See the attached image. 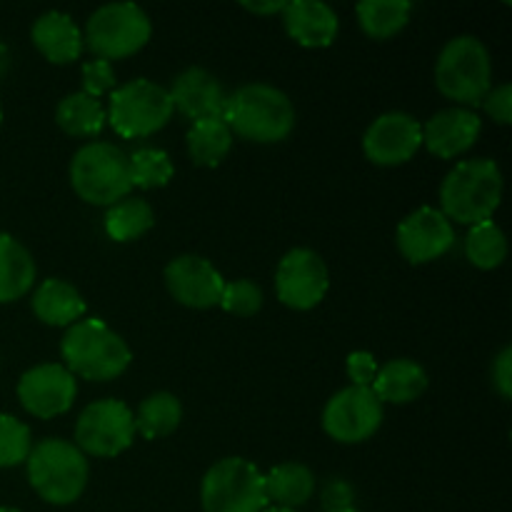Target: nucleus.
<instances>
[{
    "instance_id": "obj_1",
    "label": "nucleus",
    "mask_w": 512,
    "mask_h": 512,
    "mask_svg": "<svg viewBox=\"0 0 512 512\" xmlns=\"http://www.w3.org/2000/svg\"><path fill=\"white\" fill-rule=\"evenodd\" d=\"M223 120L230 133L253 143H280L295 125L293 100L280 88L250 83L228 95Z\"/></svg>"
},
{
    "instance_id": "obj_2",
    "label": "nucleus",
    "mask_w": 512,
    "mask_h": 512,
    "mask_svg": "<svg viewBox=\"0 0 512 512\" xmlns=\"http://www.w3.org/2000/svg\"><path fill=\"white\" fill-rule=\"evenodd\" d=\"M503 198V173L488 158L463 160L445 175L440 185V213L463 225L490 220Z\"/></svg>"
},
{
    "instance_id": "obj_3",
    "label": "nucleus",
    "mask_w": 512,
    "mask_h": 512,
    "mask_svg": "<svg viewBox=\"0 0 512 512\" xmlns=\"http://www.w3.org/2000/svg\"><path fill=\"white\" fill-rule=\"evenodd\" d=\"M65 368L85 380H113L128 370L133 353L118 333L103 320H78L60 343Z\"/></svg>"
},
{
    "instance_id": "obj_4",
    "label": "nucleus",
    "mask_w": 512,
    "mask_h": 512,
    "mask_svg": "<svg viewBox=\"0 0 512 512\" xmlns=\"http://www.w3.org/2000/svg\"><path fill=\"white\" fill-rule=\"evenodd\" d=\"M25 463L30 485L50 505L75 503L88 485V460L68 440H40L30 448Z\"/></svg>"
},
{
    "instance_id": "obj_5",
    "label": "nucleus",
    "mask_w": 512,
    "mask_h": 512,
    "mask_svg": "<svg viewBox=\"0 0 512 512\" xmlns=\"http://www.w3.org/2000/svg\"><path fill=\"white\" fill-rule=\"evenodd\" d=\"M435 83L440 93L463 105L483 103L493 88L490 53L475 35L448 40L435 63Z\"/></svg>"
},
{
    "instance_id": "obj_6",
    "label": "nucleus",
    "mask_w": 512,
    "mask_h": 512,
    "mask_svg": "<svg viewBox=\"0 0 512 512\" xmlns=\"http://www.w3.org/2000/svg\"><path fill=\"white\" fill-rule=\"evenodd\" d=\"M70 183L85 203L115 205L133 188L128 155L110 143L83 145L70 160Z\"/></svg>"
},
{
    "instance_id": "obj_7",
    "label": "nucleus",
    "mask_w": 512,
    "mask_h": 512,
    "mask_svg": "<svg viewBox=\"0 0 512 512\" xmlns=\"http://www.w3.org/2000/svg\"><path fill=\"white\" fill-rule=\"evenodd\" d=\"M205 512H263L268 508L265 475L245 458L218 460L200 485Z\"/></svg>"
},
{
    "instance_id": "obj_8",
    "label": "nucleus",
    "mask_w": 512,
    "mask_h": 512,
    "mask_svg": "<svg viewBox=\"0 0 512 512\" xmlns=\"http://www.w3.org/2000/svg\"><path fill=\"white\" fill-rule=\"evenodd\" d=\"M150 18L135 3H108L95 10L85 23L83 48L100 60L133 55L150 40Z\"/></svg>"
},
{
    "instance_id": "obj_9",
    "label": "nucleus",
    "mask_w": 512,
    "mask_h": 512,
    "mask_svg": "<svg viewBox=\"0 0 512 512\" xmlns=\"http://www.w3.org/2000/svg\"><path fill=\"white\" fill-rule=\"evenodd\" d=\"M173 110L168 88L148 78H138L110 93L108 120L123 138H145L165 128L173 118Z\"/></svg>"
},
{
    "instance_id": "obj_10",
    "label": "nucleus",
    "mask_w": 512,
    "mask_h": 512,
    "mask_svg": "<svg viewBox=\"0 0 512 512\" xmlns=\"http://www.w3.org/2000/svg\"><path fill=\"white\" fill-rule=\"evenodd\" d=\"M133 438V410L113 398L88 405L75 423V448L95 458H115L133 445Z\"/></svg>"
},
{
    "instance_id": "obj_11",
    "label": "nucleus",
    "mask_w": 512,
    "mask_h": 512,
    "mask_svg": "<svg viewBox=\"0 0 512 512\" xmlns=\"http://www.w3.org/2000/svg\"><path fill=\"white\" fill-rule=\"evenodd\" d=\"M380 423H383V403L373 393V388L350 385L333 395L323 410L325 433L338 443H363L373 438Z\"/></svg>"
},
{
    "instance_id": "obj_12",
    "label": "nucleus",
    "mask_w": 512,
    "mask_h": 512,
    "mask_svg": "<svg viewBox=\"0 0 512 512\" xmlns=\"http://www.w3.org/2000/svg\"><path fill=\"white\" fill-rule=\"evenodd\" d=\"M328 268L323 258L308 248H293L283 255L275 273V293L293 310H310L328 293Z\"/></svg>"
},
{
    "instance_id": "obj_13",
    "label": "nucleus",
    "mask_w": 512,
    "mask_h": 512,
    "mask_svg": "<svg viewBox=\"0 0 512 512\" xmlns=\"http://www.w3.org/2000/svg\"><path fill=\"white\" fill-rule=\"evenodd\" d=\"M75 393H78L75 375L58 363L35 365L18 383V398L23 408L43 420L68 413Z\"/></svg>"
},
{
    "instance_id": "obj_14",
    "label": "nucleus",
    "mask_w": 512,
    "mask_h": 512,
    "mask_svg": "<svg viewBox=\"0 0 512 512\" xmlns=\"http://www.w3.org/2000/svg\"><path fill=\"white\" fill-rule=\"evenodd\" d=\"M423 145V125L408 113L380 115L363 135V150L375 165H400L413 158Z\"/></svg>"
},
{
    "instance_id": "obj_15",
    "label": "nucleus",
    "mask_w": 512,
    "mask_h": 512,
    "mask_svg": "<svg viewBox=\"0 0 512 512\" xmlns=\"http://www.w3.org/2000/svg\"><path fill=\"white\" fill-rule=\"evenodd\" d=\"M165 285L180 305L205 310L220 305L225 280L200 255H180L165 268Z\"/></svg>"
},
{
    "instance_id": "obj_16",
    "label": "nucleus",
    "mask_w": 512,
    "mask_h": 512,
    "mask_svg": "<svg viewBox=\"0 0 512 512\" xmlns=\"http://www.w3.org/2000/svg\"><path fill=\"white\" fill-rule=\"evenodd\" d=\"M453 223L435 208H418L400 223L398 248L410 263H430L453 248Z\"/></svg>"
},
{
    "instance_id": "obj_17",
    "label": "nucleus",
    "mask_w": 512,
    "mask_h": 512,
    "mask_svg": "<svg viewBox=\"0 0 512 512\" xmlns=\"http://www.w3.org/2000/svg\"><path fill=\"white\" fill-rule=\"evenodd\" d=\"M173 98V108H178L185 118L205 120L223 118L225 95L223 85L213 73L203 68H188L173 80V88L168 90Z\"/></svg>"
},
{
    "instance_id": "obj_18",
    "label": "nucleus",
    "mask_w": 512,
    "mask_h": 512,
    "mask_svg": "<svg viewBox=\"0 0 512 512\" xmlns=\"http://www.w3.org/2000/svg\"><path fill=\"white\" fill-rule=\"evenodd\" d=\"M480 130H483V123L473 110L448 108L435 113L423 125V143L438 158H455L473 148Z\"/></svg>"
},
{
    "instance_id": "obj_19",
    "label": "nucleus",
    "mask_w": 512,
    "mask_h": 512,
    "mask_svg": "<svg viewBox=\"0 0 512 512\" xmlns=\"http://www.w3.org/2000/svg\"><path fill=\"white\" fill-rule=\"evenodd\" d=\"M285 30L305 48H325L338 35V15L323 0H293L283 8Z\"/></svg>"
},
{
    "instance_id": "obj_20",
    "label": "nucleus",
    "mask_w": 512,
    "mask_h": 512,
    "mask_svg": "<svg viewBox=\"0 0 512 512\" xmlns=\"http://www.w3.org/2000/svg\"><path fill=\"white\" fill-rule=\"evenodd\" d=\"M33 43L50 63H73L83 53V33L73 18L60 10H48L33 23Z\"/></svg>"
},
{
    "instance_id": "obj_21",
    "label": "nucleus",
    "mask_w": 512,
    "mask_h": 512,
    "mask_svg": "<svg viewBox=\"0 0 512 512\" xmlns=\"http://www.w3.org/2000/svg\"><path fill=\"white\" fill-rule=\"evenodd\" d=\"M33 313L45 325H55V328L68 325L70 328V325L83 318L85 300L70 283L50 278L43 280L33 293Z\"/></svg>"
},
{
    "instance_id": "obj_22",
    "label": "nucleus",
    "mask_w": 512,
    "mask_h": 512,
    "mask_svg": "<svg viewBox=\"0 0 512 512\" xmlns=\"http://www.w3.org/2000/svg\"><path fill=\"white\" fill-rule=\"evenodd\" d=\"M428 390V375L418 363L408 358L390 360L378 370L373 383V393L380 403H413Z\"/></svg>"
},
{
    "instance_id": "obj_23",
    "label": "nucleus",
    "mask_w": 512,
    "mask_h": 512,
    "mask_svg": "<svg viewBox=\"0 0 512 512\" xmlns=\"http://www.w3.org/2000/svg\"><path fill=\"white\" fill-rule=\"evenodd\" d=\"M35 280V260L23 245L0 233V303L23 298Z\"/></svg>"
},
{
    "instance_id": "obj_24",
    "label": "nucleus",
    "mask_w": 512,
    "mask_h": 512,
    "mask_svg": "<svg viewBox=\"0 0 512 512\" xmlns=\"http://www.w3.org/2000/svg\"><path fill=\"white\" fill-rule=\"evenodd\" d=\"M315 475L303 463H285L265 475V493L268 503L273 500L275 508H300L313 498Z\"/></svg>"
},
{
    "instance_id": "obj_25",
    "label": "nucleus",
    "mask_w": 512,
    "mask_h": 512,
    "mask_svg": "<svg viewBox=\"0 0 512 512\" xmlns=\"http://www.w3.org/2000/svg\"><path fill=\"white\" fill-rule=\"evenodd\" d=\"M233 148V133L223 118L195 120L188 130V153L195 165L215 168Z\"/></svg>"
},
{
    "instance_id": "obj_26",
    "label": "nucleus",
    "mask_w": 512,
    "mask_h": 512,
    "mask_svg": "<svg viewBox=\"0 0 512 512\" xmlns=\"http://www.w3.org/2000/svg\"><path fill=\"white\" fill-rule=\"evenodd\" d=\"M183 420V405L173 393H155L140 403L135 415V433L145 435L148 440L165 438L173 433Z\"/></svg>"
},
{
    "instance_id": "obj_27",
    "label": "nucleus",
    "mask_w": 512,
    "mask_h": 512,
    "mask_svg": "<svg viewBox=\"0 0 512 512\" xmlns=\"http://www.w3.org/2000/svg\"><path fill=\"white\" fill-rule=\"evenodd\" d=\"M55 120L60 128L68 135H78V138H88V135H98L105 125V110L95 98L85 93H70L65 95L55 110Z\"/></svg>"
},
{
    "instance_id": "obj_28",
    "label": "nucleus",
    "mask_w": 512,
    "mask_h": 512,
    "mask_svg": "<svg viewBox=\"0 0 512 512\" xmlns=\"http://www.w3.org/2000/svg\"><path fill=\"white\" fill-rule=\"evenodd\" d=\"M153 223L155 215L148 200L123 198L115 205H110L108 215H105V233L113 240H118V243H128V240H135L148 233Z\"/></svg>"
},
{
    "instance_id": "obj_29",
    "label": "nucleus",
    "mask_w": 512,
    "mask_h": 512,
    "mask_svg": "<svg viewBox=\"0 0 512 512\" xmlns=\"http://www.w3.org/2000/svg\"><path fill=\"white\" fill-rule=\"evenodd\" d=\"M355 10H358V20L365 33L370 38L385 40L405 28L413 3L408 0H363Z\"/></svg>"
},
{
    "instance_id": "obj_30",
    "label": "nucleus",
    "mask_w": 512,
    "mask_h": 512,
    "mask_svg": "<svg viewBox=\"0 0 512 512\" xmlns=\"http://www.w3.org/2000/svg\"><path fill=\"white\" fill-rule=\"evenodd\" d=\"M465 253L473 265L483 270L498 268L508 255V240L505 233L493 223V220H483V223L473 225L465 238Z\"/></svg>"
},
{
    "instance_id": "obj_31",
    "label": "nucleus",
    "mask_w": 512,
    "mask_h": 512,
    "mask_svg": "<svg viewBox=\"0 0 512 512\" xmlns=\"http://www.w3.org/2000/svg\"><path fill=\"white\" fill-rule=\"evenodd\" d=\"M130 160V180L138 188H163L168 185V180L173 178V163H170L168 153L158 148H140L133 155H128Z\"/></svg>"
},
{
    "instance_id": "obj_32",
    "label": "nucleus",
    "mask_w": 512,
    "mask_h": 512,
    "mask_svg": "<svg viewBox=\"0 0 512 512\" xmlns=\"http://www.w3.org/2000/svg\"><path fill=\"white\" fill-rule=\"evenodd\" d=\"M33 440L28 425L15 420L13 415H0V468H13L28 460Z\"/></svg>"
},
{
    "instance_id": "obj_33",
    "label": "nucleus",
    "mask_w": 512,
    "mask_h": 512,
    "mask_svg": "<svg viewBox=\"0 0 512 512\" xmlns=\"http://www.w3.org/2000/svg\"><path fill=\"white\" fill-rule=\"evenodd\" d=\"M220 308L233 315H255L263 308V290L253 280H233V283H225Z\"/></svg>"
},
{
    "instance_id": "obj_34",
    "label": "nucleus",
    "mask_w": 512,
    "mask_h": 512,
    "mask_svg": "<svg viewBox=\"0 0 512 512\" xmlns=\"http://www.w3.org/2000/svg\"><path fill=\"white\" fill-rule=\"evenodd\" d=\"M115 90V73L108 60H90L83 65V93L98 100L103 93Z\"/></svg>"
},
{
    "instance_id": "obj_35",
    "label": "nucleus",
    "mask_w": 512,
    "mask_h": 512,
    "mask_svg": "<svg viewBox=\"0 0 512 512\" xmlns=\"http://www.w3.org/2000/svg\"><path fill=\"white\" fill-rule=\"evenodd\" d=\"M375 375H378V363H375L373 353L358 350V353L348 355V378L353 380V385H358V388H373Z\"/></svg>"
},
{
    "instance_id": "obj_36",
    "label": "nucleus",
    "mask_w": 512,
    "mask_h": 512,
    "mask_svg": "<svg viewBox=\"0 0 512 512\" xmlns=\"http://www.w3.org/2000/svg\"><path fill=\"white\" fill-rule=\"evenodd\" d=\"M483 108L495 123L508 125L512 120V85L503 83L498 88H490V93L483 98Z\"/></svg>"
},
{
    "instance_id": "obj_37",
    "label": "nucleus",
    "mask_w": 512,
    "mask_h": 512,
    "mask_svg": "<svg viewBox=\"0 0 512 512\" xmlns=\"http://www.w3.org/2000/svg\"><path fill=\"white\" fill-rule=\"evenodd\" d=\"M493 383L498 388V393L503 395L505 400L512 398V348L500 350V355L495 358L493 365Z\"/></svg>"
},
{
    "instance_id": "obj_38",
    "label": "nucleus",
    "mask_w": 512,
    "mask_h": 512,
    "mask_svg": "<svg viewBox=\"0 0 512 512\" xmlns=\"http://www.w3.org/2000/svg\"><path fill=\"white\" fill-rule=\"evenodd\" d=\"M325 508L328 510H343L353 508V490L343 483V480H335L325 490Z\"/></svg>"
},
{
    "instance_id": "obj_39",
    "label": "nucleus",
    "mask_w": 512,
    "mask_h": 512,
    "mask_svg": "<svg viewBox=\"0 0 512 512\" xmlns=\"http://www.w3.org/2000/svg\"><path fill=\"white\" fill-rule=\"evenodd\" d=\"M243 8L250 10V13H258V15L283 13L285 3H283V0H268V3H243Z\"/></svg>"
},
{
    "instance_id": "obj_40",
    "label": "nucleus",
    "mask_w": 512,
    "mask_h": 512,
    "mask_svg": "<svg viewBox=\"0 0 512 512\" xmlns=\"http://www.w3.org/2000/svg\"><path fill=\"white\" fill-rule=\"evenodd\" d=\"M263 512H298V510H290V508H265Z\"/></svg>"
},
{
    "instance_id": "obj_41",
    "label": "nucleus",
    "mask_w": 512,
    "mask_h": 512,
    "mask_svg": "<svg viewBox=\"0 0 512 512\" xmlns=\"http://www.w3.org/2000/svg\"><path fill=\"white\" fill-rule=\"evenodd\" d=\"M325 512H360V510H355V508H343V510H325Z\"/></svg>"
},
{
    "instance_id": "obj_42",
    "label": "nucleus",
    "mask_w": 512,
    "mask_h": 512,
    "mask_svg": "<svg viewBox=\"0 0 512 512\" xmlns=\"http://www.w3.org/2000/svg\"><path fill=\"white\" fill-rule=\"evenodd\" d=\"M0 512H20V510H15V508H0Z\"/></svg>"
},
{
    "instance_id": "obj_43",
    "label": "nucleus",
    "mask_w": 512,
    "mask_h": 512,
    "mask_svg": "<svg viewBox=\"0 0 512 512\" xmlns=\"http://www.w3.org/2000/svg\"><path fill=\"white\" fill-rule=\"evenodd\" d=\"M0 123H3V108H0Z\"/></svg>"
}]
</instances>
